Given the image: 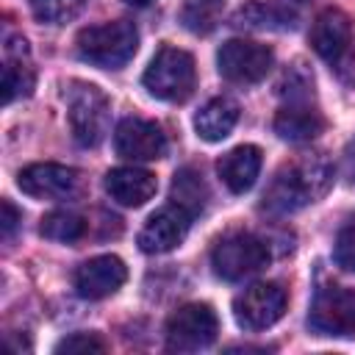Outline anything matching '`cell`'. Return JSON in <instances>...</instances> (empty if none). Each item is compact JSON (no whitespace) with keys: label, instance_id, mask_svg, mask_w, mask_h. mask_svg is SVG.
<instances>
[{"label":"cell","instance_id":"cell-1","mask_svg":"<svg viewBox=\"0 0 355 355\" xmlns=\"http://www.w3.org/2000/svg\"><path fill=\"white\" fill-rule=\"evenodd\" d=\"M330 183V169L319 158H305L294 166H286L275 175L269 191L263 194V205L272 214H288L308 202H313L319 194H324Z\"/></svg>","mask_w":355,"mask_h":355},{"label":"cell","instance_id":"cell-2","mask_svg":"<svg viewBox=\"0 0 355 355\" xmlns=\"http://www.w3.org/2000/svg\"><path fill=\"white\" fill-rule=\"evenodd\" d=\"M311 44L341 83L355 86V42L352 25L344 11L324 8L311 28Z\"/></svg>","mask_w":355,"mask_h":355},{"label":"cell","instance_id":"cell-3","mask_svg":"<svg viewBox=\"0 0 355 355\" xmlns=\"http://www.w3.org/2000/svg\"><path fill=\"white\" fill-rule=\"evenodd\" d=\"M139 47V31L128 19H114L103 25L83 28L78 33V53L83 61L103 67V69H119L125 67Z\"/></svg>","mask_w":355,"mask_h":355},{"label":"cell","instance_id":"cell-4","mask_svg":"<svg viewBox=\"0 0 355 355\" xmlns=\"http://www.w3.org/2000/svg\"><path fill=\"white\" fill-rule=\"evenodd\" d=\"M144 89L166 103H183L197 83L194 58L180 47H161L141 75Z\"/></svg>","mask_w":355,"mask_h":355},{"label":"cell","instance_id":"cell-5","mask_svg":"<svg viewBox=\"0 0 355 355\" xmlns=\"http://www.w3.org/2000/svg\"><path fill=\"white\" fill-rule=\"evenodd\" d=\"M69 128L80 147H97L108 133L111 103L94 83H78L67 100Z\"/></svg>","mask_w":355,"mask_h":355},{"label":"cell","instance_id":"cell-6","mask_svg":"<svg viewBox=\"0 0 355 355\" xmlns=\"http://www.w3.org/2000/svg\"><path fill=\"white\" fill-rule=\"evenodd\" d=\"M211 263L222 280H244L269 263V244L255 233H230L216 241Z\"/></svg>","mask_w":355,"mask_h":355},{"label":"cell","instance_id":"cell-7","mask_svg":"<svg viewBox=\"0 0 355 355\" xmlns=\"http://www.w3.org/2000/svg\"><path fill=\"white\" fill-rule=\"evenodd\" d=\"M219 319L211 305L189 302L178 308L166 322V349L172 352H197L216 341Z\"/></svg>","mask_w":355,"mask_h":355},{"label":"cell","instance_id":"cell-8","mask_svg":"<svg viewBox=\"0 0 355 355\" xmlns=\"http://www.w3.org/2000/svg\"><path fill=\"white\" fill-rule=\"evenodd\" d=\"M308 327L319 336H355V291L344 286H322L308 311Z\"/></svg>","mask_w":355,"mask_h":355},{"label":"cell","instance_id":"cell-9","mask_svg":"<svg viewBox=\"0 0 355 355\" xmlns=\"http://www.w3.org/2000/svg\"><path fill=\"white\" fill-rule=\"evenodd\" d=\"M286 288L280 283L263 280L247 286L233 300V319L241 330H266L286 313Z\"/></svg>","mask_w":355,"mask_h":355},{"label":"cell","instance_id":"cell-10","mask_svg":"<svg viewBox=\"0 0 355 355\" xmlns=\"http://www.w3.org/2000/svg\"><path fill=\"white\" fill-rule=\"evenodd\" d=\"M272 50L266 44L250 42V39H227L219 50H216V67L219 75L230 83H258L266 78V72L272 69Z\"/></svg>","mask_w":355,"mask_h":355},{"label":"cell","instance_id":"cell-11","mask_svg":"<svg viewBox=\"0 0 355 355\" xmlns=\"http://www.w3.org/2000/svg\"><path fill=\"white\" fill-rule=\"evenodd\" d=\"M17 186L36 200H69L80 189V175L64 164H31L17 175Z\"/></svg>","mask_w":355,"mask_h":355},{"label":"cell","instance_id":"cell-12","mask_svg":"<svg viewBox=\"0 0 355 355\" xmlns=\"http://www.w3.org/2000/svg\"><path fill=\"white\" fill-rule=\"evenodd\" d=\"M114 147L128 161H155L166 153V136L155 122L128 116L114 130Z\"/></svg>","mask_w":355,"mask_h":355},{"label":"cell","instance_id":"cell-13","mask_svg":"<svg viewBox=\"0 0 355 355\" xmlns=\"http://www.w3.org/2000/svg\"><path fill=\"white\" fill-rule=\"evenodd\" d=\"M189 225H191V216L183 208L166 205V208L155 211L139 230V250L147 255L169 252L183 244V239L189 236Z\"/></svg>","mask_w":355,"mask_h":355},{"label":"cell","instance_id":"cell-14","mask_svg":"<svg viewBox=\"0 0 355 355\" xmlns=\"http://www.w3.org/2000/svg\"><path fill=\"white\" fill-rule=\"evenodd\" d=\"M125 280H128V269H125V261L116 255H97L83 261L75 269V288L86 300L111 297L122 288Z\"/></svg>","mask_w":355,"mask_h":355},{"label":"cell","instance_id":"cell-15","mask_svg":"<svg viewBox=\"0 0 355 355\" xmlns=\"http://www.w3.org/2000/svg\"><path fill=\"white\" fill-rule=\"evenodd\" d=\"M33 67L28 42L22 36H8L3 47V103H14L17 97H28L33 89Z\"/></svg>","mask_w":355,"mask_h":355},{"label":"cell","instance_id":"cell-16","mask_svg":"<svg viewBox=\"0 0 355 355\" xmlns=\"http://www.w3.org/2000/svg\"><path fill=\"white\" fill-rule=\"evenodd\" d=\"M158 189V180L153 172L139 169V166H119L105 175V191L111 200H116L125 208H139L147 200H153Z\"/></svg>","mask_w":355,"mask_h":355},{"label":"cell","instance_id":"cell-17","mask_svg":"<svg viewBox=\"0 0 355 355\" xmlns=\"http://www.w3.org/2000/svg\"><path fill=\"white\" fill-rule=\"evenodd\" d=\"M261 164H263L261 150L255 144H241V147H233L230 153H225L219 158L216 172L233 194H244L255 186V180L261 175Z\"/></svg>","mask_w":355,"mask_h":355},{"label":"cell","instance_id":"cell-18","mask_svg":"<svg viewBox=\"0 0 355 355\" xmlns=\"http://www.w3.org/2000/svg\"><path fill=\"white\" fill-rule=\"evenodd\" d=\"M322 128H324L322 114L313 111L308 103H297V100L283 105L275 116V133L286 141H311L313 136L322 133Z\"/></svg>","mask_w":355,"mask_h":355},{"label":"cell","instance_id":"cell-19","mask_svg":"<svg viewBox=\"0 0 355 355\" xmlns=\"http://www.w3.org/2000/svg\"><path fill=\"white\" fill-rule=\"evenodd\" d=\"M233 25L247 28V31H294L297 14L286 6H277V3L252 0L233 14Z\"/></svg>","mask_w":355,"mask_h":355},{"label":"cell","instance_id":"cell-20","mask_svg":"<svg viewBox=\"0 0 355 355\" xmlns=\"http://www.w3.org/2000/svg\"><path fill=\"white\" fill-rule=\"evenodd\" d=\"M236 122H239V103L230 97H214L197 111L194 130L202 141H222L230 136Z\"/></svg>","mask_w":355,"mask_h":355},{"label":"cell","instance_id":"cell-21","mask_svg":"<svg viewBox=\"0 0 355 355\" xmlns=\"http://www.w3.org/2000/svg\"><path fill=\"white\" fill-rule=\"evenodd\" d=\"M169 200H172V205L183 208L191 219H194L197 214H202L205 200H208V186H205L202 175H200L197 169H191V166L180 169V172L175 175V180H172Z\"/></svg>","mask_w":355,"mask_h":355},{"label":"cell","instance_id":"cell-22","mask_svg":"<svg viewBox=\"0 0 355 355\" xmlns=\"http://www.w3.org/2000/svg\"><path fill=\"white\" fill-rule=\"evenodd\" d=\"M39 230L50 241L72 244V241H78L86 233V219L80 214H75V211H50L42 219V227Z\"/></svg>","mask_w":355,"mask_h":355},{"label":"cell","instance_id":"cell-23","mask_svg":"<svg viewBox=\"0 0 355 355\" xmlns=\"http://www.w3.org/2000/svg\"><path fill=\"white\" fill-rule=\"evenodd\" d=\"M86 0H31V11L39 22L67 25L83 11Z\"/></svg>","mask_w":355,"mask_h":355},{"label":"cell","instance_id":"cell-24","mask_svg":"<svg viewBox=\"0 0 355 355\" xmlns=\"http://www.w3.org/2000/svg\"><path fill=\"white\" fill-rule=\"evenodd\" d=\"M333 258L341 269L347 272H355V219H349L338 236H336V244H333Z\"/></svg>","mask_w":355,"mask_h":355},{"label":"cell","instance_id":"cell-25","mask_svg":"<svg viewBox=\"0 0 355 355\" xmlns=\"http://www.w3.org/2000/svg\"><path fill=\"white\" fill-rule=\"evenodd\" d=\"M55 352H67V355H75V352H105V344L92 336V333H72L67 338H61L55 344Z\"/></svg>","mask_w":355,"mask_h":355},{"label":"cell","instance_id":"cell-26","mask_svg":"<svg viewBox=\"0 0 355 355\" xmlns=\"http://www.w3.org/2000/svg\"><path fill=\"white\" fill-rule=\"evenodd\" d=\"M19 219H22V214L14 208V202L11 200H3V239L8 241L11 239V233L17 230V225H19Z\"/></svg>","mask_w":355,"mask_h":355},{"label":"cell","instance_id":"cell-27","mask_svg":"<svg viewBox=\"0 0 355 355\" xmlns=\"http://www.w3.org/2000/svg\"><path fill=\"white\" fill-rule=\"evenodd\" d=\"M125 3H130V6H139V8H141V6H150L153 0H125Z\"/></svg>","mask_w":355,"mask_h":355}]
</instances>
